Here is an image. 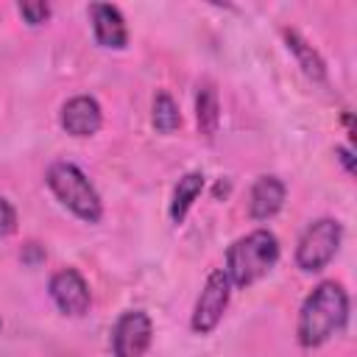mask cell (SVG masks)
Here are the masks:
<instances>
[{
    "instance_id": "obj_8",
    "label": "cell",
    "mask_w": 357,
    "mask_h": 357,
    "mask_svg": "<svg viewBox=\"0 0 357 357\" xmlns=\"http://www.w3.org/2000/svg\"><path fill=\"white\" fill-rule=\"evenodd\" d=\"M59 120H61V128L67 134L92 137V134H98V128L103 123V114H100V106L92 95H75L61 106Z\"/></svg>"
},
{
    "instance_id": "obj_11",
    "label": "cell",
    "mask_w": 357,
    "mask_h": 357,
    "mask_svg": "<svg viewBox=\"0 0 357 357\" xmlns=\"http://www.w3.org/2000/svg\"><path fill=\"white\" fill-rule=\"evenodd\" d=\"M284 42H287V47L296 53L298 67L304 70V75L312 78L315 84H324V81H326V64H324V59L318 56V50H315L310 42H304L293 28H284Z\"/></svg>"
},
{
    "instance_id": "obj_16",
    "label": "cell",
    "mask_w": 357,
    "mask_h": 357,
    "mask_svg": "<svg viewBox=\"0 0 357 357\" xmlns=\"http://www.w3.org/2000/svg\"><path fill=\"white\" fill-rule=\"evenodd\" d=\"M17 229V212L8 204V198L0 195V237H8Z\"/></svg>"
},
{
    "instance_id": "obj_1",
    "label": "cell",
    "mask_w": 357,
    "mask_h": 357,
    "mask_svg": "<svg viewBox=\"0 0 357 357\" xmlns=\"http://www.w3.org/2000/svg\"><path fill=\"white\" fill-rule=\"evenodd\" d=\"M349 321V293L337 282H321L301 304L298 312V343L304 349H315L326 343L332 335L343 332Z\"/></svg>"
},
{
    "instance_id": "obj_4",
    "label": "cell",
    "mask_w": 357,
    "mask_h": 357,
    "mask_svg": "<svg viewBox=\"0 0 357 357\" xmlns=\"http://www.w3.org/2000/svg\"><path fill=\"white\" fill-rule=\"evenodd\" d=\"M340 240H343V226L340 220L335 218H318L315 223H310L304 229V234L298 237V245H296V265L307 273H315V271H324L337 248H340Z\"/></svg>"
},
{
    "instance_id": "obj_14",
    "label": "cell",
    "mask_w": 357,
    "mask_h": 357,
    "mask_svg": "<svg viewBox=\"0 0 357 357\" xmlns=\"http://www.w3.org/2000/svg\"><path fill=\"white\" fill-rule=\"evenodd\" d=\"M151 120H153V128H156L159 134H173V131L181 126V114H178V106H176V100H173L167 92H156V98H153V114H151Z\"/></svg>"
},
{
    "instance_id": "obj_6",
    "label": "cell",
    "mask_w": 357,
    "mask_h": 357,
    "mask_svg": "<svg viewBox=\"0 0 357 357\" xmlns=\"http://www.w3.org/2000/svg\"><path fill=\"white\" fill-rule=\"evenodd\" d=\"M153 324L142 310H128L114 321L112 357H142L151 346Z\"/></svg>"
},
{
    "instance_id": "obj_10",
    "label": "cell",
    "mask_w": 357,
    "mask_h": 357,
    "mask_svg": "<svg viewBox=\"0 0 357 357\" xmlns=\"http://www.w3.org/2000/svg\"><path fill=\"white\" fill-rule=\"evenodd\" d=\"M284 204V184L276 176H259L251 187L248 215L254 220H271Z\"/></svg>"
},
{
    "instance_id": "obj_2",
    "label": "cell",
    "mask_w": 357,
    "mask_h": 357,
    "mask_svg": "<svg viewBox=\"0 0 357 357\" xmlns=\"http://www.w3.org/2000/svg\"><path fill=\"white\" fill-rule=\"evenodd\" d=\"M279 259V240L268 229L248 231L245 237L234 240L226 251V276L231 287H248L262 279Z\"/></svg>"
},
{
    "instance_id": "obj_3",
    "label": "cell",
    "mask_w": 357,
    "mask_h": 357,
    "mask_svg": "<svg viewBox=\"0 0 357 357\" xmlns=\"http://www.w3.org/2000/svg\"><path fill=\"white\" fill-rule=\"evenodd\" d=\"M45 181L50 192L59 198L61 206H67L75 218L84 223H98L103 218V204L95 190V184L84 176V170L73 162H53L45 173Z\"/></svg>"
},
{
    "instance_id": "obj_12",
    "label": "cell",
    "mask_w": 357,
    "mask_h": 357,
    "mask_svg": "<svg viewBox=\"0 0 357 357\" xmlns=\"http://www.w3.org/2000/svg\"><path fill=\"white\" fill-rule=\"evenodd\" d=\"M195 123H198V131L212 139L218 134V126H220V103H218V92L212 84H204L198 86V95H195Z\"/></svg>"
},
{
    "instance_id": "obj_13",
    "label": "cell",
    "mask_w": 357,
    "mask_h": 357,
    "mask_svg": "<svg viewBox=\"0 0 357 357\" xmlns=\"http://www.w3.org/2000/svg\"><path fill=\"white\" fill-rule=\"evenodd\" d=\"M201 190H204V173L192 170V173L178 178V184L173 190V201H170V220L173 223H181L187 218V212L195 204V198L201 195Z\"/></svg>"
},
{
    "instance_id": "obj_17",
    "label": "cell",
    "mask_w": 357,
    "mask_h": 357,
    "mask_svg": "<svg viewBox=\"0 0 357 357\" xmlns=\"http://www.w3.org/2000/svg\"><path fill=\"white\" fill-rule=\"evenodd\" d=\"M335 153H337V159L343 162L346 173H354V159H351V151H349V148H337Z\"/></svg>"
},
{
    "instance_id": "obj_15",
    "label": "cell",
    "mask_w": 357,
    "mask_h": 357,
    "mask_svg": "<svg viewBox=\"0 0 357 357\" xmlns=\"http://www.w3.org/2000/svg\"><path fill=\"white\" fill-rule=\"evenodd\" d=\"M20 17L28 22V25H42L47 17H50V6L47 3H33V0H25L17 6Z\"/></svg>"
},
{
    "instance_id": "obj_7",
    "label": "cell",
    "mask_w": 357,
    "mask_h": 357,
    "mask_svg": "<svg viewBox=\"0 0 357 357\" xmlns=\"http://www.w3.org/2000/svg\"><path fill=\"white\" fill-rule=\"evenodd\" d=\"M47 290H50L53 304H56L64 315H73V318L84 315V312L89 310V304H92L89 284L84 282V276H81L75 268H61V271H56V273L50 276Z\"/></svg>"
},
{
    "instance_id": "obj_5",
    "label": "cell",
    "mask_w": 357,
    "mask_h": 357,
    "mask_svg": "<svg viewBox=\"0 0 357 357\" xmlns=\"http://www.w3.org/2000/svg\"><path fill=\"white\" fill-rule=\"evenodd\" d=\"M229 298H231V282H229L223 268H215L206 276V284H204V290L195 301V310H192V318H190L192 332L209 335L220 324V318L229 307Z\"/></svg>"
},
{
    "instance_id": "obj_9",
    "label": "cell",
    "mask_w": 357,
    "mask_h": 357,
    "mask_svg": "<svg viewBox=\"0 0 357 357\" xmlns=\"http://www.w3.org/2000/svg\"><path fill=\"white\" fill-rule=\"evenodd\" d=\"M89 20H92L95 42L100 47H114V50L126 47L128 28H126V20H123L117 6H112V3H92L89 6Z\"/></svg>"
}]
</instances>
